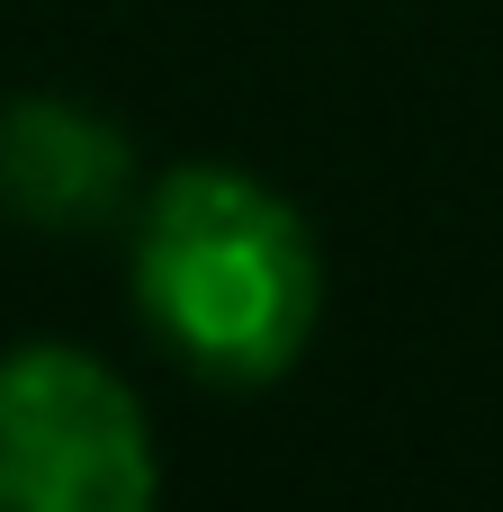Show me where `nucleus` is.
I'll return each mask as SVG.
<instances>
[{"label":"nucleus","instance_id":"obj_1","mask_svg":"<svg viewBox=\"0 0 503 512\" xmlns=\"http://www.w3.org/2000/svg\"><path fill=\"white\" fill-rule=\"evenodd\" d=\"M315 306L324 261L279 189L225 162H180L153 180L135 225V315L180 369L216 387H270L297 369Z\"/></svg>","mask_w":503,"mask_h":512},{"label":"nucleus","instance_id":"obj_2","mask_svg":"<svg viewBox=\"0 0 503 512\" xmlns=\"http://www.w3.org/2000/svg\"><path fill=\"white\" fill-rule=\"evenodd\" d=\"M0 504L9 512H144L153 432L117 369L36 342L0 360Z\"/></svg>","mask_w":503,"mask_h":512},{"label":"nucleus","instance_id":"obj_3","mask_svg":"<svg viewBox=\"0 0 503 512\" xmlns=\"http://www.w3.org/2000/svg\"><path fill=\"white\" fill-rule=\"evenodd\" d=\"M135 189V162L126 144L63 108V99H9L0 108V207L45 225V234H81V225H108Z\"/></svg>","mask_w":503,"mask_h":512}]
</instances>
